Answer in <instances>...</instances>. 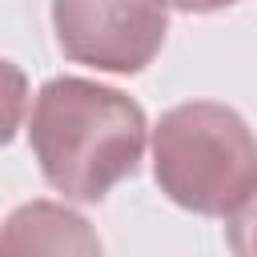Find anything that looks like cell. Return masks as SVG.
Wrapping results in <instances>:
<instances>
[{
    "label": "cell",
    "mask_w": 257,
    "mask_h": 257,
    "mask_svg": "<svg viewBox=\"0 0 257 257\" xmlns=\"http://www.w3.org/2000/svg\"><path fill=\"white\" fill-rule=\"evenodd\" d=\"M145 112L120 88L52 76L32 104L28 141L44 181L72 201H104L137 173L145 153Z\"/></svg>",
    "instance_id": "6da1fadb"
},
{
    "label": "cell",
    "mask_w": 257,
    "mask_h": 257,
    "mask_svg": "<svg viewBox=\"0 0 257 257\" xmlns=\"http://www.w3.org/2000/svg\"><path fill=\"white\" fill-rule=\"evenodd\" d=\"M153 177L173 205L233 217L257 189V137L221 100L177 104L153 128Z\"/></svg>",
    "instance_id": "7a4b0ae2"
},
{
    "label": "cell",
    "mask_w": 257,
    "mask_h": 257,
    "mask_svg": "<svg viewBox=\"0 0 257 257\" xmlns=\"http://www.w3.org/2000/svg\"><path fill=\"white\" fill-rule=\"evenodd\" d=\"M52 28L68 60L141 72L165 44L169 12L157 4H52Z\"/></svg>",
    "instance_id": "3957f363"
},
{
    "label": "cell",
    "mask_w": 257,
    "mask_h": 257,
    "mask_svg": "<svg viewBox=\"0 0 257 257\" xmlns=\"http://www.w3.org/2000/svg\"><path fill=\"white\" fill-rule=\"evenodd\" d=\"M0 257H104L96 229L60 201H24L0 225Z\"/></svg>",
    "instance_id": "277c9868"
},
{
    "label": "cell",
    "mask_w": 257,
    "mask_h": 257,
    "mask_svg": "<svg viewBox=\"0 0 257 257\" xmlns=\"http://www.w3.org/2000/svg\"><path fill=\"white\" fill-rule=\"evenodd\" d=\"M225 237L233 257H257V189L245 197V205L233 217H225Z\"/></svg>",
    "instance_id": "8992f818"
},
{
    "label": "cell",
    "mask_w": 257,
    "mask_h": 257,
    "mask_svg": "<svg viewBox=\"0 0 257 257\" xmlns=\"http://www.w3.org/2000/svg\"><path fill=\"white\" fill-rule=\"evenodd\" d=\"M24 112H28V76L20 64L0 56V149L12 145Z\"/></svg>",
    "instance_id": "5b68a950"
}]
</instances>
